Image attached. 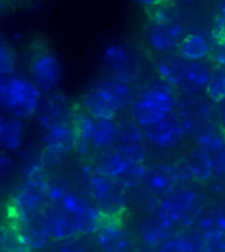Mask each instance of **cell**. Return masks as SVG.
Segmentation results:
<instances>
[{"label": "cell", "instance_id": "47", "mask_svg": "<svg viewBox=\"0 0 225 252\" xmlns=\"http://www.w3.org/2000/svg\"><path fill=\"white\" fill-rule=\"evenodd\" d=\"M134 1L137 2L139 6L146 8V7L152 6V4H154V3H156L157 1H159V0H134Z\"/></svg>", "mask_w": 225, "mask_h": 252}, {"label": "cell", "instance_id": "30", "mask_svg": "<svg viewBox=\"0 0 225 252\" xmlns=\"http://www.w3.org/2000/svg\"><path fill=\"white\" fill-rule=\"evenodd\" d=\"M26 127L23 120L12 116H7L1 149L7 151H16L23 142Z\"/></svg>", "mask_w": 225, "mask_h": 252}, {"label": "cell", "instance_id": "27", "mask_svg": "<svg viewBox=\"0 0 225 252\" xmlns=\"http://www.w3.org/2000/svg\"><path fill=\"white\" fill-rule=\"evenodd\" d=\"M0 250L2 252H33L20 229L11 221L0 227Z\"/></svg>", "mask_w": 225, "mask_h": 252}, {"label": "cell", "instance_id": "44", "mask_svg": "<svg viewBox=\"0 0 225 252\" xmlns=\"http://www.w3.org/2000/svg\"><path fill=\"white\" fill-rule=\"evenodd\" d=\"M215 215H217L220 228L223 232H225V199L215 207Z\"/></svg>", "mask_w": 225, "mask_h": 252}, {"label": "cell", "instance_id": "9", "mask_svg": "<svg viewBox=\"0 0 225 252\" xmlns=\"http://www.w3.org/2000/svg\"><path fill=\"white\" fill-rule=\"evenodd\" d=\"M119 125V137L114 149L132 163H144L147 151L143 129L134 120H124Z\"/></svg>", "mask_w": 225, "mask_h": 252}, {"label": "cell", "instance_id": "8", "mask_svg": "<svg viewBox=\"0 0 225 252\" xmlns=\"http://www.w3.org/2000/svg\"><path fill=\"white\" fill-rule=\"evenodd\" d=\"M95 235L97 245L104 252H132L137 247L133 235L124 227L121 218L105 216Z\"/></svg>", "mask_w": 225, "mask_h": 252}, {"label": "cell", "instance_id": "18", "mask_svg": "<svg viewBox=\"0 0 225 252\" xmlns=\"http://www.w3.org/2000/svg\"><path fill=\"white\" fill-rule=\"evenodd\" d=\"M176 228L175 223L155 216L140 226V238L145 246L157 249L175 235Z\"/></svg>", "mask_w": 225, "mask_h": 252}, {"label": "cell", "instance_id": "20", "mask_svg": "<svg viewBox=\"0 0 225 252\" xmlns=\"http://www.w3.org/2000/svg\"><path fill=\"white\" fill-rule=\"evenodd\" d=\"M77 142V132L73 123L58 126L48 131L44 137L45 149L62 157L76 151Z\"/></svg>", "mask_w": 225, "mask_h": 252}, {"label": "cell", "instance_id": "5", "mask_svg": "<svg viewBox=\"0 0 225 252\" xmlns=\"http://www.w3.org/2000/svg\"><path fill=\"white\" fill-rule=\"evenodd\" d=\"M102 63L109 75L108 77L129 85L138 81L142 71L138 55L129 46L122 43L108 46L102 57Z\"/></svg>", "mask_w": 225, "mask_h": 252}, {"label": "cell", "instance_id": "21", "mask_svg": "<svg viewBox=\"0 0 225 252\" xmlns=\"http://www.w3.org/2000/svg\"><path fill=\"white\" fill-rule=\"evenodd\" d=\"M89 163H90L95 173L102 176L112 177V179H118L131 162L126 160L120 152L113 148L96 153L89 160Z\"/></svg>", "mask_w": 225, "mask_h": 252}, {"label": "cell", "instance_id": "29", "mask_svg": "<svg viewBox=\"0 0 225 252\" xmlns=\"http://www.w3.org/2000/svg\"><path fill=\"white\" fill-rule=\"evenodd\" d=\"M190 167L192 179L197 183H209L213 179L214 173L209 160L200 149L191 150L184 157Z\"/></svg>", "mask_w": 225, "mask_h": 252}, {"label": "cell", "instance_id": "34", "mask_svg": "<svg viewBox=\"0 0 225 252\" xmlns=\"http://www.w3.org/2000/svg\"><path fill=\"white\" fill-rule=\"evenodd\" d=\"M194 227L205 240L222 232L221 228L219 226L217 215H215V208L213 207H205Z\"/></svg>", "mask_w": 225, "mask_h": 252}, {"label": "cell", "instance_id": "15", "mask_svg": "<svg viewBox=\"0 0 225 252\" xmlns=\"http://www.w3.org/2000/svg\"><path fill=\"white\" fill-rule=\"evenodd\" d=\"M13 223L20 229L33 251L44 250L50 245V242H52L48 227H46L43 209L29 215L21 221Z\"/></svg>", "mask_w": 225, "mask_h": 252}, {"label": "cell", "instance_id": "51", "mask_svg": "<svg viewBox=\"0 0 225 252\" xmlns=\"http://www.w3.org/2000/svg\"><path fill=\"white\" fill-rule=\"evenodd\" d=\"M4 9H6V3H4L3 0H0V15L4 11Z\"/></svg>", "mask_w": 225, "mask_h": 252}, {"label": "cell", "instance_id": "38", "mask_svg": "<svg viewBox=\"0 0 225 252\" xmlns=\"http://www.w3.org/2000/svg\"><path fill=\"white\" fill-rule=\"evenodd\" d=\"M171 171L173 180H175L177 184V188L178 186L185 188V186L191 183V182H194L190 167L185 158H178L177 161L173 162V164H171Z\"/></svg>", "mask_w": 225, "mask_h": 252}, {"label": "cell", "instance_id": "52", "mask_svg": "<svg viewBox=\"0 0 225 252\" xmlns=\"http://www.w3.org/2000/svg\"><path fill=\"white\" fill-rule=\"evenodd\" d=\"M181 2H184L185 4H190V3H194L197 0H180Z\"/></svg>", "mask_w": 225, "mask_h": 252}, {"label": "cell", "instance_id": "3", "mask_svg": "<svg viewBox=\"0 0 225 252\" xmlns=\"http://www.w3.org/2000/svg\"><path fill=\"white\" fill-rule=\"evenodd\" d=\"M42 93L33 82L21 77H7L0 94V109L21 120L36 114Z\"/></svg>", "mask_w": 225, "mask_h": 252}, {"label": "cell", "instance_id": "13", "mask_svg": "<svg viewBox=\"0 0 225 252\" xmlns=\"http://www.w3.org/2000/svg\"><path fill=\"white\" fill-rule=\"evenodd\" d=\"M151 108L164 115H169L176 110L178 105L177 88L164 81L154 82L145 88L139 97Z\"/></svg>", "mask_w": 225, "mask_h": 252}, {"label": "cell", "instance_id": "35", "mask_svg": "<svg viewBox=\"0 0 225 252\" xmlns=\"http://www.w3.org/2000/svg\"><path fill=\"white\" fill-rule=\"evenodd\" d=\"M147 167L144 163H132L131 162L125 171L122 173L118 179L120 184L128 190H132L143 186L144 177L146 174Z\"/></svg>", "mask_w": 225, "mask_h": 252}, {"label": "cell", "instance_id": "10", "mask_svg": "<svg viewBox=\"0 0 225 252\" xmlns=\"http://www.w3.org/2000/svg\"><path fill=\"white\" fill-rule=\"evenodd\" d=\"M185 35V28L179 21L164 25L149 23L146 31V41L156 55L176 53Z\"/></svg>", "mask_w": 225, "mask_h": 252}, {"label": "cell", "instance_id": "11", "mask_svg": "<svg viewBox=\"0 0 225 252\" xmlns=\"http://www.w3.org/2000/svg\"><path fill=\"white\" fill-rule=\"evenodd\" d=\"M78 105L93 119L114 120L118 117L122 106L109 93L95 86L81 97Z\"/></svg>", "mask_w": 225, "mask_h": 252}, {"label": "cell", "instance_id": "2", "mask_svg": "<svg viewBox=\"0 0 225 252\" xmlns=\"http://www.w3.org/2000/svg\"><path fill=\"white\" fill-rule=\"evenodd\" d=\"M83 185L87 196L95 203L105 216L121 218L128 206V190L120 182L112 177L99 175L93 172L90 163L82 172Z\"/></svg>", "mask_w": 225, "mask_h": 252}, {"label": "cell", "instance_id": "16", "mask_svg": "<svg viewBox=\"0 0 225 252\" xmlns=\"http://www.w3.org/2000/svg\"><path fill=\"white\" fill-rule=\"evenodd\" d=\"M143 188L161 199L175 192L177 189V184L172 176L171 164L158 163V164L147 167Z\"/></svg>", "mask_w": 225, "mask_h": 252}, {"label": "cell", "instance_id": "49", "mask_svg": "<svg viewBox=\"0 0 225 252\" xmlns=\"http://www.w3.org/2000/svg\"><path fill=\"white\" fill-rule=\"evenodd\" d=\"M220 15L225 16V0H221L220 2Z\"/></svg>", "mask_w": 225, "mask_h": 252}, {"label": "cell", "instance_id": "6", "mask_svg": "<svg viewBox=\"0 0 225 252\" xmlns=\"http://www.w3.org/2000/svg\"><path fill=\"white\" fill-rule=\"evenodd\" d=\"M36 113L42 127L50 131L58 126L73 123L74 105L64 93L54 91L41 100Z\"/></svg>", "mask_w": 225, "mask_h": 252}, {"label": "cell", "instance_id": "26", "mask_svg": "<svg viewBox=\"0 0 225 252\" xmlns=\"http://www.w3.org/2000/svg\"><path fill=\"white\" fill-rule=\"evenodd\" d=\"M151 25H164L179 21L177 0H159L152 6L144 8Z\"/></svg>", "mask_w": 225, "mask_h": 252}, {"label": "cell", "instance_id": "28", "mask_svg": "<svg viewBox=\"0 0 225 252\" xmlns=\"http://www.w3.org/2000/svg\"><path fill=\"white\" fill-rule=\"evenodd\" d=\"M96 86L102 88V90L109 93V94L122 106L123 109L129 108V107L132 106L138 98L137 93H135L132 85L120 83L110 77L101 79L100 82H98Z\"/></svg>", "mask_w": 225, "mask_h": 252}, {"label": "cell", "instance_id": "46", "mask_svg": "<svg viewBox=\"0 0 225 252\" xmlns=\"http://www.w3.org/2000/svg\"><path fill=\"white\" fill-rule=\"evenodd\" d=\"M6 121H7V116L0 114V149H1L4 129H6Z\"/></svg>", "mask_w": 225, "mask_h": 252}, {"label": "cell", "instance_id": "22", "mask_svg": "<svg viewBox=\"0 0 225 252\" xmlns=\"http://www.w3.org/2000/svg\"><path fill=\"white\" fill-rule=\"evenodd\" d=\"M119 137V125L115 120L93 119L90 131L92 155L113 149ZM92 156V157H93Z\"/></svg>", "mask_w": 225, "mask_h": 252}, {"label": "cell", "instance_id": "48", "mask_svg": "<svg viewBox=\"0 0 225 252\" xmlns=\"http://www.w3.org/2000/svg\"><path fill=\"white\" fill-rule=\"evenodd\" d=\"M132 252H155L153 248L147 246H141V247H135V249Z\"/></svg>", "mask_w": 225, "mask_h": 252}, {"label": "cell", "instance_id": "39", "mask_svg": "<svg viewBox=\"0 0 225 252\" xmlns=\"http://www.w3.org/2000/svg\"><path fill=\"white\" fill-rule=\"evenodd\" d=\"M15 171V162L7 153L0 152V198Z\"/></svg>", "mask_w": 225, "mask_h": 252}, {"label": "cell", "instance_id": "14", "mask_svg": "<svg viewBox=\"0 0 225 252\" xmlns=\"http://www.w3.org/2000/svg\"><path fill=\"white\" fill-rule=\"evenodd\" d=\"M212 69L213 66L207 62V60L187 62L185 77L177 90H180L188 96L204 94L212 76Z\"/></svg>", "mask_w": 225, "mask_h": 252}, {"label": "cell", "instance_id": "31", "mask_svg": "<svg viewBox=\"0 0 225 252\" xmlns=\"http://www.w3.org/2000/svg\"><path fill=\"white\" fill-rule=\"evenodd\" d=\"M128 200L131 202L134 206H137L141 211L145 213H154L156 215L157 209L161 204V198L157 197L156 195L149 192L143 186L129 190L128 192Z\"/></svg>", "mask_w": 225, "mask_h": 252}, {"label": "cell", "instance_id": "53", "mask_svg": "<svg viewBox=\"0 0 225 252\" xmlns=\"http://www.w3.org/2000/svg\"><path fill=\"white\" fill-rule=\"evenodd\" d=\"M0 252H2V251H1V250H0Z\"/></svg>", "mask_w": 225, "mask_h": 252}, {"label": "cell", "instance_id": "19", "mask_svg": "<svg viewBox=\"0 0 225 252\" xmlns=\"http://www.w3.org/2000/svg\"><path fill=\"white\" fill-rule=\"evenodd\" d=\"M199 149L207 157L215 176H225V137L217 131L197 140Z\"/></svg>", "mask_w": 225, "mask_h": 252}, {"label": "cell", "instance_id": "50", "mask_svg": "<svg viewBox=\"0 0 225 252\" xmlns=\"http://www.w3.org/2000/svg\"><path fill=\"white\" fill-rule=\"evenodd\" d=\"M7 76H3V75H0V94H1V88L3 86L4 82H6Z\"/></svg>", "mask_w": 225, "mask_h": 252}, {"label": "cell", "instance_id": "33", "mask_svg": "<svg viewBox=\"0 0 225 252\" xmlns=\"http://www.w3.org/2000/svg\"><path fill=\"white\" fill-rule=\"evenodd\" d=\"M208 99L215 105L225 102V68L213 65L212 76L209 85L205 90Z\"/></svg>", "mask_w": 225, "mask_h": 252}, {"label": "cell", "instance_id": "40", "mask_svg": "<svg viewBox=\"0 0 225 252\" xmlns=\"http://www.w3.org/2000/svg\"><path fill=\"white\" fill-rule=\"evenodd\" d=\"M187 242L184 230L177 231L165 244L158 247L156 252H186Z\"/></svg>", "mask_w": 225, "mask_h": 252}, {"label": "cell", "instance_id": "42", "mask_svg": "<svg viewBox=\"0 0 225 252\" xmlns=\"http://www.w3.org/2000/svg\"><path fill=\"white\" fill-rule=\"evenodd\" d=\"M212 35L215 44H225V16H218L213 27Z\"/></svg>", "mask_w": 225, "mask_h": 252}, {"label": "cell", "instance_id": "7", "mask_svg": "<svg viewBox=\"0 0 225 252\" xmlns=\"http://www.w3.org/2000/svg\"><path fill=\"white\" fill-rule=\"evenodd\" d=\"M142 129L145 140L163 150H172L179 147L186 134L179 116L175 111L158 123Z\"/></svg>", "mask_w": 225, "mask_h": 252}, {"label": "cell", "instance_id": "45", "mask_svg": "<svg viewBox=\"0 0 225 252\" xmlns=\"http://www.w3.org/2000/svg\"><path fill=\"white\" fill-rule=\"evenodd\" d=\"M218 125H219L220 132H221L223 136L225 137V102H223L221 108L219 109Z\"/></svg>", "mask_w": 225, "mask_h": 252}, {"label": "cell", "instance_id": "32", "mask_svg": "<svg viewBox=\"0 0 225 252\" xmlns=\"http://www.w3.org/2000/svg\"><path fill=\"white\" fill-rule=\"evenodd\" d=\"M131 111H132L133 120L141 128H145L148 127V126L156 124L167 116L151 108V107L141 100L139 97L137 98V100L134 101V104L131 106Z\"/></svg>", "mask_w": 225, "mask_h": 252}, {"label": "cell", "instance_id": "4", "mask_svg": "<svg viewBox=\"0 0 225 252\" xmlns=\"http://www.w3.org/2000/svg\"><path fill=\"white\" fill-rule=\"evenodd\" d=\"M29 71L33 83L43 94L56 91L62 78L59 60L43 42H35L32 46Z\"/></svg>", "mask_w": 225, "mask_h": 252}, {"label": "cell", "instance_id": "25", "mask_svg": "<svg viewBox=\"0 0 225 252\" xmlns=\"http://www.w3.org/2000/svg\"><path fill=\"white\" fill-rule=\"evenodd\" d=\"M212 46L203 35L190 33L186 34L177 49V54L187 62L204 61L211 57Z\"/></svg>", "mask_w": 225, "mask_h": 252}, {"label": "cell", "instance_id": "43", "mask_svg": "<svg viewBox=\"0 0 225 252\" xmlns=\"http://www.w3.org/2000/svg\"><path fill=\"white\" fill-rule=\"evenodd\" d=\"M210 59L213 61L214 65L225 68V44H215Z\"/></svg>", "mask_w": 225, "mask_h": 252}, {"label": "cell", "instance_id": "36", "mask_svg": "<svg viewBox=\"0 0 225 252\" xmlns=\"http://www.w3.org/2000/svg\"><path fill=\"white\" fill-rule=\"evenodd\" d=\"M70 188L68 181L63 176L51 175L48 177V190H46V200L49 205L57 206L60 199Z\"/></svg>", "mask_w": 225, "mask_h": 252}, {"label": "cell", "instance_id": "24", "mask_svg": "<svg viewBox=\"0 0 225 252\" xmlns=\"http://www.w3.org/2000/svg\"><path fill=\"white\" fill-rule=\"evenodd\" d=\"M104 219V213L90 199L81 212L75 215L72 218V220L75 226V229H76L77 236L83 237L95 235L100 228Z\"/></svg>", "mask_w": 225, "mask_h": 252}, {"label": "cell", "instance_id": "12", "mask_svg": "<svg viewBox=\"0 0 225 252\" xmlns=\"http://www.w3.org/2000/svg\"><path fill=\"white\" fill-rule=\"evenodd\" d=\"M201 194L192 188H179L166 197L162 198L157 209L156 216L165 219L167 221L176 223L182 216L194 206Z\"/></svg>", "mask_w": 225, "mask_h": 252}, {"label": "cell", "instance_id": "23", "mask_svg": "<svg viewBox=\"0 0 225 252\" xmlns=\"http://www.w3.org/2000/svg\"><path fill=\"white\" fill-rule=\"evenodd\" d=\"M155 68L162 81L178 88L185 77L187 61L177 53L156 55Z\"/></svg>", "mask_w": 225, "mask_h": 252}, {"label": "cell", "instance_id": "37", "mask_svg": "<svg viewBox=\"0 0 225 252\" xmlns=\"http://www.w3.org/2000/svg\"><path fill=\"white\" fill-rule=\"evenodd\" d=\"M17 54L8 42L0 40V75H11L16 68Z\"/></svg>", "mask_w": 225, "mask_h": 252}, {"label": "cell", "instance_id": "17", "mask_svg": "<svg viewBox=\"0 0 225 252\" xmlns=\"http://www.w3.org/2000/svg\"><path fill=\"white\" fill-rule=\"evenodd\" d=\"M43 215L52 241H65L78 237L73 220L60 208L46 204Z\"/></svg>", "mask_w": 225, "mask_h": 252}, {"label": "cell", "instance_id": "41", "mask_svg": "<svg viewBox=\"0 0 225 252\" xmlns=\"http://www.w3.org/2000/svg\"><path fill=\"white\" fill-rule=\"evenodd\" d=\"M79 237L73 238V239L60 241L62 244L58 246L56 252H89L88 247L78 239Z\"/></svg>", "mask_w": 225, "mask_h": 252}, {"label": "cell", "instance_id": "1", "mask_svg": "<svg viewBox=\"0 0 225 252\" xmlns=\"http://www.w3.org/2000/svg\"><path fill=\"white\" fill-rule=\"evenodd\" d=\"M48 171L41 164L34 163L29 167L25 176V182L20 185L15 195L9 200V221L19 222L29 215L40 212L48 204Z\"/></svg>", "mask_w": 225, "mask_h": 252}]
</instances>
